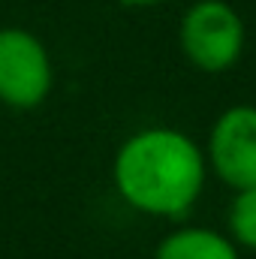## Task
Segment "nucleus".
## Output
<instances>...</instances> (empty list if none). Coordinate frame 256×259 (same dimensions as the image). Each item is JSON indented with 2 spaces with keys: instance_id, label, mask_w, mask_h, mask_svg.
I'll return each instance as SVG.
<instances>
[{
  "instance_id": "nucleus-1",
  "label": "nucleus",
  "mask_w": 256,
  "mask_h": 259,
  "mask_svg": "<svg viewBox=\"0 0 256 259\" xmlns=\"http://www.w3.org/2000/svg\"><path fill=\"white\" fill-rule=\"evenodd\" d=\"M208 160L187 133L145 127L118 148L115 190L130 208L151 217H184L205 187Z\"/></svg>"
},
{
  "instance_id": "nucleus-2",
  "label": "nucleus",
  "mask_w": 256,
  "mask_h": 259,
  "mask_svg": "<svg viewBox=\"0 0 256 259\" xmlns=\"http://www.w3.org/2000/svg\"><path fill=\"white\" fill-rule=\"evenodd\" d=\"M244 18L226 0H199L181 15L178 42L184 58L202 72H226L244 52Z\"/></svg>"
},
{
  "instance_id": "nucleus-3",
  "label": "nucleus",
  "mask_w": 256,
  "mask_h": 259,
  "mask_svg": "<svg viewBox=\"0 0 256 259\" xmlns=\"http://www.w3.org/2000/svg\"><path fill=\"white\" fill-rule=\"evenodd\" d=\"M55 84V66L42 39L24 27H0V103L30 112L46 103Z\"/></svg>"
},
{
  "instance_id": "nucleus-4",
  "label": "nucleus",
  "mask_w": 256,
  "mask_h": 259,
  "mask_svg": "<svg viewBox=\"0 0 256 259\" xmlns=\"http://www.w3.org/2000/svg\"><path fill=\"white\" fill-rule=\"evenodd\" d=\"M205 160L232 190L256 184V106L226 109L208 136Z\"/></svg>"
},
{
  "instance_id": "nucleus-5",
  "label": "nucleus",
  "mask_w": 256,
  "mask_h": 259,
  "mask_svg": "<svg viewBox=\"0 0 256 259\" xmlns=\"http://www.w3.org/2000/svg\"><path fill=\"white\" fill-rule=\"evenodd\" d=\"M154 259H241L238 244L205 226H181L160 238Z\"/></svg>"
},
{
  "instance_id": "nucleus-6",
  "label": "nucleus",
  "mask_w": 256,
  "mask_h": 259,
  "mask_svg": "<svg viewBox=\"0 0 256 259\" xmlns=\"http://www.w3.org/2000/svg\"><path fill=\"white\" fill-rule=\"evenodd\" d=\"M226 223H229V235L238 247L256 250V184L235 190Z\"/></svg>"
},
{
  "instance_id": "nucleus-7",
  "label": "nucleus",
  "mask_w": 256,
  "mask_h": 259,
  "mask_svg": "<svg viewBox=\"0 0 256 259\" xmlns=\"http://www.w3.org/2000/svg\"><path fill=\"white\" fill-rule=\"evenodd\" d=\"M124 6H157V3H166V0H118Z\"/></svg>"
}]
</instances>
